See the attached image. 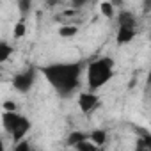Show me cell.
<instances>
[{
    "mask_svg": "<svg viewBox=\"0 0 151 151\" xmlns=\"http://www.w3.org/2000/svg\"><path fill=\"white\" fill-rule=\"evenodd\" d=\"M75 147H77V149H80V151H94V149H98V146L87 137V139H84L82 142H78L77 146H75Z\"/></svg>",
    "mask_w": 151,
    "mask_h": 151,
    "instance_id": "obj_14",
    "label": "cell"
},
{
    "mask_svg": "<svg viewBox=\"0 0 151 151\" xmlns=\"http://www.w3.org/2000/svg\"><path fill=\"white\" fill-rule=\"evenodd\" d=\"M13 149H14V151H29V149H30V144H29L27 140H23V139H22V140H18V142L14 144V147H13Z\"/></svg>",
    "mask_w": 151,
    "mask_h": 151,
    "instance_id": "obj_16",
    "label": "cell"
},
{
    "mask_svg": "<svg viewBox=\"0 0 151 151\" xmlns=\"http://www.w3.org/2000/svg\"><path fill=\"white\" fill-rule=\"evenodd\" d=\"M25 32H27V25H25V18H22V20L14 25L13 37H14V39H20V37H23V36H25Z\"/></svg>",
    "mask_w": 151,
    "mask_h": 151,
    "instance_id": "obj_13",
    "label": "cell"
},
{
    "mask_svg": "<svg viewBox=\"0 0 151 151\" xmlns=\"http://www.w3.org/2000/svg\"><path fill=\"white\" fill-rule=\"evenodd\" d=\"M18 9H20L22 18H25L32 9V0H18Z\"/></svg>",
    "mask_w": 151,
    "mask_h": 151,
    "instance_id": "obj_15",
    "label": "cell"
},
{
    "mask_svg": "<svg viewBox=\"0 0 151 151\" xmlns=\"http://www.w3.org/2000/svg\"><path fill=\"white\" fill-rule=\"evenodd\" d=\"M147 86L151 87V69H149V73H147Z\"/></svg>",
    "mask_w": 151,
    "mask_h": 151,
    "instance_id": "obj_21",
    "label": "cell"
},
{
    "mask_svg": "<svg viewBox=\"0 0 151 151\" xmlns=\"http://www.w3.org/2000/svg\"><path fill=\"white\" fill-rule=\"evenodd\" d=\"M45 4L50 6V7H55L57 4H60V0H45Z\"/></svg>",
    "mask_w": 151,
    "mask_h": 151,
    "instance_id": "obj_20",
    "label": "cell"
},
{
    "mask_svg": "<svg viewBox=\"0 0 151 151\" xmlns=\"http://www.w3.org/2000/svg\"><path fill=\"white\" fill-rule=\"evenodd\" d=\"M57 32H59V36L60 37H73V36H77V32H78V29L75 27V25H60L59 29H57Z\"/></svg>",
    "mask_w": 151,
    "mask_h": 151,
    "instance_id": "obj_11",
    "label": "cell"
},
{
    "mask_svg": "<svg viewBox=\"0 0 151 151\" xmlns=\"http://www.w3.org/2000/svg\"><path fill=\"white\" fill-rule=\"evenodd\" d=\"M89 135H86V133H82V132H71L69 133V137H68V144L71 146V147H75L78 142H82L84 139H87Z\"/></svg>",
    "mask_w": 151,
    "mask_h": 151,
    "instance_id": "obj_12",
    "label": "cell"
},
{
    "mask_svg": "<svg viewBox=\"0 0 151 151\" xmlns=\"http://www.w3.org/2000/svg\"><path fill=\"white\" fill-rule=\"evenodd\" d=\"M91 0H71V6L75 7V9H78V7H84L86 4H89Z\"/></svg>",
    "mask_w": 151,
    "mask_h": 151,
    "instance_id": "obj_18",
    "label": "cell"
},
{
    "mask_svg": "<svg viewBox=\"0 0 151 151\" xmlns=\"http://www.w3.org/2000/svg\"><path fill=\"white\" fill-rule=\"evenodd\" d=\"M39 73L46 78V82L55 89L60 98L71 96L80 86L82 64L80 62H57L48 64L39 69Z\"/></svg>",
    "mask_w": 151,
    "mask_h": 151,
    "instance_id": "obj_1",
    "label": "cell"
},
{
    "mask_svg": "<svg viewBox=\"0 0 151 151\" xmlns=\"http://www.w3.org/2000/svg\"><path fill=\"white\" fill-rule=\"evenodd\" d=\"M142 11L151 13V0H142Z\"/></svg>",
    "mask_w": 151,
    "mask_h": 151,
    "instance_id": "obj_19",
    "label": "cell"
},
{
    "mask_svg": "<svg viewBox=\"0 0 151 151\" xmlns=\"http://www.w3.org/2000/svg\"><path fill=\"white\" fill-rule=\"evenodd\" d=\"M2 109H4V110H9V112H14V110L18 109V105H16L14 101H11V100H6V101L2 103Z\"/></svg>",
    "mask_w": 151,
    "mask_h": 151,
    "instance_id": "obj_17",
    "label": "cell"
},
{
    "mask_svg": "<svg viewBox=\"0 0 151 151\" xmlns=\"http://www.w3.org/2000/svg\"><path fill=\"white\" fill-rule=\"evenodd\" d=\"M2 124H4V130L14 139V142L22 140L25 137V133L30 130V121L25 116H20L16 110L14 112L4 110L2 112Z\"/></svg>",
    "mask_w": 151,
    "mask_h": 151,
    "instance_id": "obj_3",
    "label": "cell"
},
{
    "mask_svg": "<svg viewBox=\"0 0 151 151\" xmlns=\"http://www.w3.org/2000/svg\"><path fill=\"white\" fill-rule=\"evenodd\" d=\"M100 96L94 94V93H82L78 96V109L84 112V114H91L98 105H100Z\"/></svg>",
    "mask_w": 151,
    "mask_h": 151,
    "instance_id": "obj_5",
    "label": "cell"
},
{
    "mask_svg": "<svg viewBox=\"0 0 151 151\" xmlns=\"http://www.w3.org/2000/svg\"><path fill=\"white\" fill-rule=\"evenodd\" d=\"M36 75H37V71H36V68H25L23 71H20V73H16L14 77H13V87L18 91V93H29L32 87H34V84H36Z\"/></svg>",
    "mask_w": 151,
    "mask_h": 151,
    "instance_id": "obj_4",
    "label": "cell"
},
{
    "mask_svg": "<svg viewBox=\"0 0 151 151\" xmlns=\"http://www.w3.org/2000/svg\"><path fill=\"white\" fill-rule=\"evenodd\" d=\"M89 139L100 147V146H103V144L107 142V132H105V130H94V132L89 135Z\"/></svg>",
    "mask_w": 151,
    "mask_h": 151,
    "instance_id": "obj_10",
    "label": "cell"
},
{
    "mask_svg": "<svg viewBox=\"0 0 151 151\" xmlns=\"http://www.w3.org/2000/svg\"><path fill=\"white\" fill-rule=\"evenodd\" d=\"M117 27H137V18L132 11H119Z\"/></svg>",
    "mask_w": 151,
    "mask_h": 151,
    "instance_id": "obj_7",
    "label": "cell"
},
{
    "mask_svg": "<svg viewBox=\"0 0 151 151\" xmlns=\"http://www.w3.org/2000/svg\"><path fill=\"white\" fill-rule=\"evenodd\" d=\"M13 52H14V48L7 41H0V62H6L11 57Z\"/></svg>",
    "mask_w": 151,
    "mask_h": 151,
    "instance_id": "obj_9",
    "label": "cell"
},
{
    "mask_svg": "<svg viewBox=\"0 0 151 151\" xmlns=\"http://www.w3.org/2000/svg\"><path fill=\"white\" fill-rule=\"evenodd\" d=\"M135 34H137V27H117L116 41H117V45H128L133 41Z\"/></svg>",
    "mask_w": 151,
    "mask_h": 151,
    "instance_id": "obj_6",
    "label": "cell"
},
{
    "mask_svg": "<svg viewBox=\"0 0 151 151\" xmlns=\"http://www.w3.org/2000/svg\"><path fill=\"white\" fill-rule=\"evenodd\" d=\"M100 13H101L107 20H112L114 14H116V6H114L112 2H107V0H105V2L100 4Z\"/></svg>",
    "mask_w": 151,
    "mask_h": 151,
    "instance_id": "obj_8",
    "label": "cell"
},
{
    "mask_svg": "<svg viewBox=\"0 0 151 151\" xmlns=\"http://www.w3.org/2000/svg\"><path fill=\"white\" fill-rule=\"evenodd\" d=\"M114 66H116L114 59L110 57H98L87 64L86 73H87V86L91 91H98L110 82V78L114 77Z\"/></svg>",
    "mask_w": 151,
    "mask_h": 151,
    "instance_id": "obj_2",
    "label": "cell"
}]
</instances>
